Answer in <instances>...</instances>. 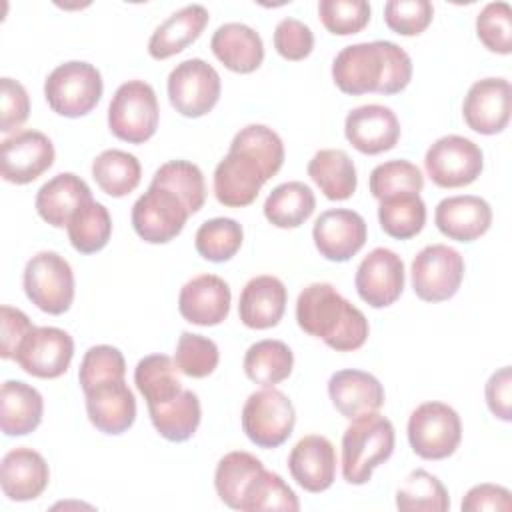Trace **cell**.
Returning a JSON list of instances; mask_svg holds the SVG:
<instances>
[{"label": "cell", "instance_id": "7a4b0ae2", "mask_svg": "<svg viewBox=\"0 0 512 512\" xmlns=\"http://www.w3.org/2000/svg\"><path fill=\"white\" fill-rule=\"evenodd\" d=\"M296 322L308 336L320 338L336 352H352L368 340V320L332 284H308L296 300Z\"/></svg>", "mask_w": 512, "mask_h": 512}, {"label": "cell", "instance_id": "d4e9b609", "mask_svg": "<svg viewBox=\"0 0 512 512\" xmlns=\"http://www.w3.org/2000/svg\"><path fill=\"white\" fill-rule=\"evenodd\" d=\"M50 482V468L44 456L32 448L20 446L4 454L0 464V486L8 500H36Z\"/></svg>", "mask_w": 512, "mask_h": 512}, {"label": "cell", "instance_id": "ba28073f", "mask_svg": "<svg viewBox=\"0 0 512 512\" xmlns=\"http://www.w3.org/2000/svg\"><path fill=\"white\" fill-rule=\"evenodd\" d=\"M242 430L258 448L282 446L296 424L292 400L278 388L266 386L252 392L242 406Z\"/></svg>", "mask_w": 512, "mask_h": 512}, {"label": "cell", "instance_id": "c3c4849f", "mask_svg": "<svg viewBox=\"0 0 512 512\" xmlns=\"http://www.w3.org/2000/svg\"><path fill=\"white\" fill-rule=\"evenodd\" d=\"M476 36L486 50L496 54L512 52V8L508 2H490L476 16Z\"/></svg>", "mask_w": 512, "mask_h": 512}, {"label": "cell", "instance_id": "836d02e7", "mask_svg": "<svg viewBox=\"0 0 512 512\" xmlns=\"http://www.w3.org/2000/svg\"><path fill=\"white\" fill-rule=\"evenodd\" d=\"M316 208L312 188L300 180L278 184L264 202V216L276 228L302 226Z\"/></svg>", "mask_w": 512, "mask_h": 512}, {"label": "cell", "instance_id": "ab89813d", "mask_svg": "<svg viewBox=\"0 0 512 512\" xmlns=\"http://www.w3.org/2000/svg\"><path fill=\"white\" fill-rule=\"evenodd\" d=\"M396 508L402 512H446L450 496L434 474L416 468L398 486Z\"/></svg>", "mask_w": 512, "mask_h": 512}, {"label": "cell", "instance_id": "bcb514c9", "mask_svg": "<svg viewBox=\"0 0 512 512\" xmlns=\"http://www.w3.org/2000/svg\"><path fill=\"white\" fill-rule=\"evenodd\" d=\"M174 362L184 376L206 378L218 368L220 352L214 340L202 334L182 332L176 342Z\"/></svg>", "mask_w": 512, "mask_h": 512}, {"label": "cell", "instance_id": "2e32d148", "mask_svg": "<svg viewBox=\"0 0 512 512\" xmlns=\"http://www.w3.org/2000/svg\"><path fill=\"white\" fill-rule=\"evenodd\" d=\"M512 88L506 78L476 80L462 102V116L470 130L492 136L502 132L510 122Z\"/></svg>", "mask_w": 512, "mask_h": 512}, {"label": "cell", "instance_id": "7dc6e473", "mask_svg": "<svg viewBox=\"0 0 512 512\" xmlns=\"http://www.w3.org/2000/svg\"><path fill=\"white\" fill-rule=\"evenodd\" d=\"M126 376V360L122 352L110 344L90 346L84 352L78 370V382L82 392L110 380H122Z\"/></svg>", "mask_w": 512, "mask_h": 512}, {"label": "cell", "instance_id": "9f6ffc18", "mask_svg": "<svg viewBox=\"0 0 512 512\" xmlns=\"http://www.w3.org/2000/svg\"><path fill=\"white\" fill-rule=\"evenodd\" d=\"M488 410L504 422L512 420V370L510 366L498 368L484 386Z\"/></svg>", "mask_w": 512, "mask_h": 512}, {"label": "cell", "instance_id": "30bf717a", "mask_svg": "<svg viewBox=\"0 0 512 512\" xmlns=\"http://www.w3.org/2000/svg\"><path fill=\"white\" fill-rule=\"evenodd\" d=\"M414 294L424 302L450 300L464 278L462 254L446 244L424 246L412 260L410 268Z\"/></svg>", "mask_w": 512, "mask_h": 512}, {"label": "cell", "instance_id": "f546056e", "mask_svg": "<svg viewBox=\"0 0 512 512\" xmlns=\"http://www.w3.org/2000/svg\"><path fill=\"white\" fill-rule=\"evenodd\" d=\"M44 414L42 394L22 382L6 380L0 388V426L6 436H26L34 432Z\"/></svg>", "mask_w": 512, "mask_h": 512}, {"label": "cell", "instance_id": "681fc988", "mask_svg": "<svg viewBox=\"0 0 512 512\" xmlns=\"http://www.w3.org/2000/svg\"><path fill=\"white\" fill-rule=\"evenodd\" d=\"M318 16L330 34L350 36L368 26L370 4L366 0H320Z\"/></svg>", "mask_w": 512, "mask_h": 512}, {"label": "cell", "instance_id": "ee69618b", "mask_svg": "<svg viewBox=\"0 0 512 512\" xmlns=\"http://www.w3.org/2000/svg\"><path fill=\"white\" fill-rule=\"evenodd\" d=\"M368 188L378 202L396 194H406V192L420 194L424 188V176L416 164L396 158V160L378 164L370 172Z\"/></svg>", "mask_w": 512, "mask_h": 512}, {"label": "cell", "instance_id": "cb8c5ba5", "mask_svg": "<svg viewBox=\"0 0 512 512\" xmlns=\"http://www.w3.org/2000/svg\"><path fill=\"white\" fill-rule=\"evenodd\" d=\"M328 396L332 406L348 420L378 412L384 406L386 394L380 380L364 370H338L328 380Z\"/></svg>", "mask_w": 512, "mask_h": 512}, {"label": "cell", "instance_id": "f5cc1de1", "mask_svg": "<svg viewBox=\"0 0 512 512\" xmlns=\"http://www.w3.org/2000/svg\"><path fill=\"white\" fill-rule=\"evenodd\" d=\"M30 114V98L26 88L14 80L4 76L0 80V132L10 134L18 130Z\"/></svg>", "mask_w": 512, "mask_h": 512}, {"label": "cell", "instance_id": "f6af8a7d", "mask_svg": "<svg viewBox=\"0 0 512 512\" xmlns=\"http://www.w3.org/2000/svg\"><path fill=\"white\" fill-rule=\"evenodd\" d=\"M260 510H286V512H298L300 502L294 490L282 480L280 474L262 470L254 482L250 484L242 512H260Z\"/></svg>", "mask_w": 512, "mask_h": 512}, {"label": "cell", "instance_id": "484cf974", "mask_svg": "<svg viewBox=\"0 0 512 512\" xmlns=\"http://www.w3.org/2000/svg\"><path fill=\"white\" fill-rule=\"evenodd\" d=\"M288 302L286 286L280 278L262 274L246 282L238 300V316L252 330H268L278 326Z\"/></svg>", "mask_w": 512, "mask_h": 512}, {"label": "cell", "instance_id": "d6a6232c", "mask_svg": "<svg viewBox=\"0 0 512 512\" xmlns=\"http://www.w3.org/2000/svg\"><path fill=\"white\" fill-rule=\"evenodd\" d=\"M262 470H264V464L260 462V458H256L250 452L234 450L224 454L218 460L216 472H214V488L218 498L226 506L234 510H242L246 492Z\"/></svg>", "mask_w": 512, "mask_h": 512}, {"label": "cell", "instance_id": "3957f363", "mask_svg": "<svg viewBox=\"0 0 512 512\" xmlns=\"http://www.w3.org/2000/svg\"><path fill=\"white\" fill-rule=\"evenodd\" d=\"M394 444V426L380 412L350 420V426L342 434V478L354 486L366 484L374 468L392 456Z\"/></svg>", "mask_w": 512, "mask_h": 512}, {"label": "cell", "instance_id": "7402d4cb", "mask_svg": "<svg viewBox=\"0 0 512 512\" xmlns=\"http://www.w3.org/2000/svg\"><path fill=\"white\" fill-rule=\"evenodd\" d=\"M290 476L310 494H320L334 484L336 450L334 444L320 434L300 438L288 456Z\"/></svg>", "mask_w": 512, "mask_h": 512}, {"label": "cell", "instance_id": "7c38bea8", "mask_svg": "<svg viewBox=\"0 0 512 512\" xmlns=\"http://www.w3.org/2000/svg\"><path fill=\"white\" fill-rule=\"evenodd\" d=\"M184 202L168 188L150 184L132 206V228L148 244H166L174 240L188 220Z\"/></svg>", "mask_w": 512, "mask_h": 512}, {"label": "cell", "instance_id": "db71d44e", "mask_svg": "<svg viewBox=\"0 0 512 512\" xmlns=\"http://www.w3.org/2000/svg\"><path fill=\"white\" fill-rule=\"evenodd\" d=\"M32 328H34V324L22 310L4 304L0 308V338H2L0 356L4 360L14 358Z\"/></svg>", "mask_w": 512, "mask_h": 512}, {"label": "cell", "instance_id": "ffe728a7", "mask_svg": "<svg viewBox=\"0 0 512 512\" xmlns=\"http://www.w3.org/2000/svg\"><path fill=\"white\" fill-rule=\"evenodd\" d=\"M232 292L224 278L198 274L188 280L178 294L180 316L196 326H218L230 314Z\"/></svg>", "mask_w": 512, "mask_h": 512}, {"label": "cell", "instance_id": "5bb4252c", "mask_svg": "<svg viewBox=\"0 0 512 512\" xmlns=\"http://www.w3.org/2000/svg\"><path fill=\"white\" fill-rule=\"evenodd\" d=\"M0 150L2 178L20 186L40 178L56 158L52 140L38 130H20L4 138Z\"/></svg>", "mask_w": 512, "mask_h": 512}, {"label": "cell", "instance_id": "e575fe53", "mask_svg": "<svg viewBox=\"0 0 512 512\" xmlns=\"http://www.w3.org/2000/svg\"><path fill=\"white\" fill-rule=\"evenodd\" d=\"M242 366H244V374L254 384H260L262 388L276 386L292 374L294 354L286 342L266 338V340L254 342L246 350Z\"/></svg>", "mask_w": 512, "mask_h": 512}, {"label": "cell", "instance_id": "9c48e42d", "mask_svg": "<svg viewBox=\"0 0 512 512\" xmlns=\"http://www.w3.org/2000/svg\"><path fill=\"white\" fill-rule=\"evenodd\" d=\"M168 98L172 108L186 118L206 116L220 100L222 80L212 64L202 58H188L168 74Z\"/></svg>", "mask_w": 512, "mask_h": 512}, {"label": "cell", "instance_id": "60d3db41", "mask_svg": "<svg viewBox=\"0 0 512 512\" xmlns=\"http://www.w3.org/2000/svg\"><path fill=\"white\" fill-rule=\"evenodd\" d=\"M230 150L254 158L262 166L268 180L280 172L286 156L282 138L264 124H248L238 130L230 142Z\"/></svg>", "mask_w": 512, "mask_h": 512}, {"label": "cell", "instance_id": "f35d334b", "mask_svg": "<svg viewBox=\"0 0 512 512\" xmlns=\"http://www.w3.org/2000/svg\"><path fill=\"white\" fill-rule=\"evenodd\" d=\"M378 222L390 238H414L426 224V204L420 194L414 192L384 198L378 206Z\"/></svg>", "mask_w": 512, "mask_h": 512}, {"label": "cell", "instance_id": "44dd1931", "mask_svg": "<svg viewBox=\"0 0 512 512\" xmlns=\"http://www.w3.org/2000/svg\"><path fill=\"white\" fill-rule=\"evenodd\" d=\"M90 424L108 436L124 434L136 420V398L126 380L102 382L84 392Z\"/></svg>", "mask_w": 512, "mask_h": 512}, {"label": "cell", "instance_id": "d590c367", "mask_svg": "<svg viewBox=\"0 0 512 512\" xmlns=\"http://www.w3.org/2000/svg\"><path fill=\"white\" fill-rule=\"evenodd\" d=\"M92 178L104 194L112 198H122L136 190V186L140 184L142 166L134 154L110 148L94 158Z\"/></svg>", "mask_w": 512, "mask_h": 512}, {"label": "cell", "instance_id": "e0dca14e", "mask_svg": "<svg viewBox=\"0 0 512 512\" xmlns=\"http://www.w3.org/2000/svg\"><path fill=\"white\" fill-rule=\"evenodd\" d=\"M366 238V220L350 208H332L322 212L312 228L316 250L330 262L350 260L364 248Z\"/></svg>", "mask_w": 512, "mask_h": 512}, {"label": "cell", "instance_id": "7bdbcfd3", "mask_svg": "<svg viewBox=\"0 0 512 512\" xmlns=\"http://www.w3.org/2000/svg\"><path fill=\"white\" fill-rule=\"evenodd\" d=\"M244 240V230L234 218H212L198 226L194 236L196 252L208 262H228L236 256Z\"/></svg>", "mask_w": 512, "mask_h": 512}, {"label": "cell", "instance_id": "8d00e7d4", "mask_svg": "<svg viewBox=\"0 0 512 512\" xmlns=\"http://www.w3.org/2000/svg\"><path fill=\"white\" fill-rule=\"evenodd\" d=\"M134 384L144 396L146 406L168 402L184 390L178 378V366L166 354L144 356L134 368Z\"/></svg>", "mask_w": 512, "mask_h": 512}, {"label": "cell", "instance_id": "816d5d0a", "mask_svg": "<svg viewBox=\"0 0 512 512\" xmlns=\"http://www.w3.org/2000/svg\"><path fill=\"white\" fill-rule=\"evenodd\" d=\"M274 48L284 60H304L314 50V32L298 18H282L274 28Z\"/></svg>", "mask_w": 512, "mask_h": 512}, {"label": "cell", "instance_id": "52a82bcc", "mask_svg": "<svg viewBox=\"0 0 512 512\" xmlns=\"http://www.w3.org/2000/svg\"><path fill=\"white\" fill-rule=\"evenodd\" d=\"M406 432L416 456L424 460H444L460 446L462 420L452 406L430 400L412 410Z\"/></svg>", "mask_w": 512, "mask_h": 512}, {"label": "cell", "instance_id": "277c9868", "mask_svg": "<svg viewBox=\"0 0 512 512\" xmlns=\"http://www.w3.org/2000/svg\"><path fill=\"white\" fill-rule=\"evenodd\" d=\"M104 92L100 70L84 60L56 66L44 82V98L52 112L64 118H80L96 108Z\"/></svg>", "mask_w": 512, "mask_h": 512}, {"label": "cell", "instance_id": "83f0119b", "mask_svg": "<svg viewBox=\"0 0 512 512\" xmlns=\"http://www.w3.org/2000/svg\"><path fill=\"white\" fill-rule=\"evenodd\" d=\"M90 198L92 192L80 176L74 172H60L40 186L34 206L46 224L64 228L68 226L72 214Z\"/></svg>", "mask_w": 512, "mask_h": 512}, {"label": "cell", "instance_id": "1f68e13d", "mask_svg": "<svg viewBox=\"0 0 512 512\" xmlns=\"http://www.w3.org/2000/svg\"><path fill=\"white\" fill-rule=\"evenodd\" d=\"M148 414L156 432L168 442L190 440L202 420L200 398L192 390H182L176 398L148 406Z\"/></svg>", "mask_w": 512, "mask_h": 512}, {"label": "cell", "instance_id": "74e56055", "mask_svg": "<svg viewBox=\"0 0 512 512\" xmlns=\"http://www.w3.org/2000/svg\"><path fill=\"white\" fill-rule=\"evenodd\" d=\"M68 240L80 254L100 252L112 236V218L104 204L86 200L68 220Z\"/></svg>", "mask_w": 512, "mask_h": 512}, {"label": "cell", "instance_id": "5b68a950", "mask_svg": "<svg viewBox=\"0 0 512 512\" xmlns=\"http://www.w3.org/2000/svg\"><path fill=\"white\" fill-rule=\"evenodd\" d=\"M158 120V98L148 82L128 80L116 88L108 106V128L118 140L144 144L156 134Z\"/></svg>", "mask_w": 512, "mask_h": 512}, {"label": "cell", "instance_id": "9a60e30c", "mask_svg": "<svg viewBox=\"0 0 512 512\" xmlns=\"http://www.w3.org/2000/svg\"><path fill=\"white\" fill-rule=\"evenodd\" d=\"M406 282V270L402 258L390 248L370 250L356 270V292L372 308H386L394 304Z\"/></svg>", "mask_w": 512, "mask_h": 512}, {"label": "cell", "instance_id": "4dcf8cb0", "mask_svg": "<svg viewBox=\"0 0 512 512\" xmlns=\"http://www.w3.org/2000/svg\"><path fill=\"white\" fill-rule=\"evenodd\" d=\"M306 170L328 200H348L356 192L358 176L354 160L340 148L318 150L310 158Z\"/></svg>", "mask_w": 512, "mask_h": 512}, {"label": "cell", "instance_id": "8fae6325", "mask_svg": "<svg viewBox=\"0 0 512 512\" xmlns=\"http://www.w3.org/2000/svg\"><path fill=\"white\" fill-rule=\"evenodd\" d=\"M424 168L436 186L462 188L482 174L484 154L470 138L448 134L430 144L424 156Z\"/></svg>", "mask_w": 512, "mask_h": 512}, {"label": "cell", "instance_id": "603a6c76", "mask_svg": "<svg viewBox=\"0 0 512 512\" xmlns=\"http://www.w3.org/2000/svg\"><path fill=\"white\" fill-rule=\"evenodd\" d=\"M434 224L450 240L474 242L490 230L492 208L474 194L442 198L434 210Z\"/></svg>", "mask_w": 512, "mask_h": 512}, {"label": "cell", "instance_id": "6da1fadb", "mask_svg": "<svg viewBox=\"0 0 512 512\" xmlns=\"http://www.w3.org/2000/svg\"><path fill=\"white\" fill-rule=\"evenodd\" d=\"M332 80L340 92L360 96L378 92L392 96L412 80V58L390 40L344 46L332 62Z\"/></svg>", "mask_w": 512, "mask_h": 512}, {"label": "cell", "instance_id": "4316f807", "mask_svg": "<svg viewBox=\"0 0 512 512\" xmlns=\"http://www.w3.org/2000/svg\"><path fill=\"white\" fill-rule=\"evenodd\" d=\"M214 56L236 74H250L264 60V42L260 34L242 22H226L210 38Z\"/></svg>", "mask_w": 512, "mask_h": 512}, {"label": "cell", "instance_id": "d6986e66", "mask_svg": "<svg viewBox=\"0 0 512 512\" xmlns=\"http://www.w3.org/2000/svg\"><path fill=\"white\" fill-rule=\"evenodd\" d=\"M346 140L362 154L376 156L392 150L400 140V122L392 108L364 104L346 114Z\"/></svg>", "mask_w": 512, "mask_h": 512}, {"label": "cell", "instance_id": "f1b7e54d", "mask_svg": "<svg viewBox=\"0 0 512 512\" xmlns=\"http://www.w3.org/2000/svg\"><path fill=\"white\" fill-rule=\"evenodd\" d=\"M210 16L202 4H188L172 12L150 36L148 54L154 60H166L182 52L186 46L198 40L204 32Z\"/></svg>", "mask_w": 512, "mask_h": 512}, {"label": "cell", "instance_id": "8992f818", "mask_svg": "<svg viewBox=\"0 0 512 512\" xmlns=\"http://www.w3.org/2000/svg\"><path fill=\"white\" fill-rule=\"evenodd\" d=\"M22 284L28 300L46 314L60 316L74 302V272L58 252H36L24 266Z\"/></svg>", "mask_w": 512, "mask_h": 512}, {"label": "cell", "instance_id": "b9f144b4", "mask_svg": "<svg viewBox=\"0 0 512 512\" xmlns=\"http://www.w3.org/2000/svg\"><path fill=\"white\" fill-rule=\"evenodd\" d=\"M150 184L172 190L188 208L190 216L196 214L206 200V184L202 170L188 160H168L152 176Z\"/></svg>", "mask_w": 512, "mask_h": 512}, {"label": "cell", "instance_id": "11a10c76", "mask_svg": "<svg viewBox=\"0 0 512 512\" xmlns=\"http://www.w3.org/2000/svg\"><path fill=\"white\" fill-rule=\"evenodd\" d=\"M510 490L500 484H476L472 486L466 496L462 498V512H482V510H496V512H508L512 510V498Z\"/></svg>", "mask_w": 512, "mask_h": 512}, {"label": "cell", "instance_id": "f907efd6", "mask_svg": "<svg viewBox=\"0 0 512 512\" xmlns=\"http://www.w3.org/2000/svg\"><path fill=\"white\" fill-rule=\"evenodd\" d=\"M434 16V6L428 0H390L384 4L386 26L400 36L422 34Z\"/></svg>", "mask_w": 512, "mask_h": 512}, {"label": "cell", "instance_id": "4fadbf2b", "mask_svg": "<svg viewBox=\"0 0 512 512\" xmlns=\"http://www.w3.org/2000/svg\"><path fill=\"white\" fill-rule=\"evenodd\" d=\"M74 356L72 336L56 326H34L18 348L14 360L36 378L52 380L62 376Z\"/></svg>", "mask_w": 512, "mask_h": 512}, {"label": "cell", "instance_id": "ac0fdd59", "mask_svg": "<svg viewBox=\"0 0 512 512\" xmlns=\"http://www.w3.org/2000/svg\"><path fill=\"white\" fill-rule=\"evenodd\" d=\"M268 182L262 166L248 154L228 150L214 168V196L222 206L242 208L252 204Z\"/></svg>", "mask_w": 512, "mask_h": 512}]
</instances>
